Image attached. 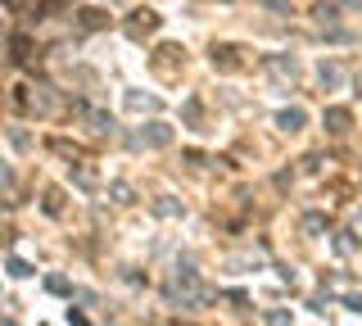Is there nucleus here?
Returning <instances> with one entry per match:
<instances>
[{
    "label": "nucleus",
    "mask_w": 362,
    "mask_h": 326,
    "mask_svg": "<svg viewBox=\"0 0 362 326\" xmlns=\"http://www.w3.org/2000/svg\"><path fill=\"white\" fill-rule=\"evenodd\" d=\"M173 141V132L163 127V122H150V132H145V145H168Z\"/></svg>",
    "instance_id": "f03ea898"
},
{
    "label": "nucleus",
    "mask_w": 362,
    "mask_h": 326,
    "mask_svg": "<svg viewBox=\"0 0 362 326\" xmlns=\"http://www.w3.org/2000/svg\"><path fill=\"white\" fill-rule=\"evenodd\" d=\"M354 227H358V231H362V213H358V218H354Z\"/></svg>",
    "instance_id": "0eeeda50"
},
{
    "label": "nucleus",
    "mask_w": 362,
    "mask_h": 326,
    "mask_svg": "<svg viewBox=\"0 0 362 326\" xmlns=\"http://www.w3.org/2000/svg\"><path fill=\"white\" fill-rule=\"evenodd\" d=\"M303 118H308V114H303V109H286V114H281L276 122H281V127H286V132H299V127H303Z\"/></svg>",
    "instance_id": "7ed1b4c3"
},
{
    "label": "nucleus",
    "mask_w": 362,
    "mask_h": 326,
    "mask_svg": "<svg viewBox=\"0 0 362 326\" xmlns=\"http://www.w3.org/2000/svg\"><path fill=\"white\" fill-rule=\"evenodd\" d=\"M339 82V69H322V86H335Z\"/></svg>",
    "instance_id": "423d86ee"
},
{
    "label": "nucleus",
    "mask_w": 362,
    "mask_h": 326,
    "mask_svg": "<svg viewBox=\"0 0 362 326\" xmlns=\"http://www.w3.org/2000/svg\"><path fill=\"white\" fill-rule=\"evenodd\" d=\"M326 132H335V136L349 132V114H344V109H331V114H326Z\"/></svg>",
    "instance_id": "20e7f679"
},
{
    "label": "nucleus",
    "mask_w": 362,
    "mask_h": 326,
    "mask_svg": "<svg viewBox=\"0 0 362 326\" xmlns=\"http://www.w3.org/2000/svg\"><path fill=\"white\" fill-rule=\"evenodd\" d=\"M168 295H173L181 308H199V303L209 299V290H204V281H199L195 267H181V272L168 281Z\"/></svg>",
    "instance_id": "f257e3e1"
},
{
    "label": "nucleus",
    "mask_w": 362,
    "mask_h": 326,
    "mask_svg": "<svg viewBox=\"0 0 362 326\" xmlns=\"http://www.w3.org/2000/svg\"><path fill=\"white\" fill-rule=\"evenodd\" d=\"M267 69L276 73V77H294V73H299V64H294V59H272Z\"/></svg>",
    "instance_id": "39448f33"
}]
</instances>
